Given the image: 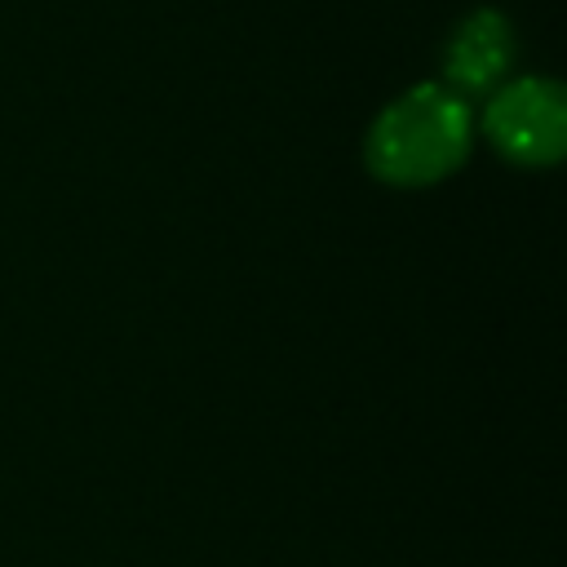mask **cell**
I'll use <instances>...</instances> for the list:
<instances>
[{
	"instance_id": "obj_2",
	"label": "cell",
	"mask_w": 567,
	"mask_h": 567,
	"mask_svg": "<svg viewBox=\"0 0 567 567\" xmlns=\"http://www.w3.org/2000/svg\"><path fill=\"white\" fill-rule=\"evenodd\" d=\"M487 142L514 164H554L567 137V106L549 80H509L483 106Z\"/></svg>"
},
{
	"instance_id": "obj_1",
	"label": "cell",
	"mask_w": 567,
	"mask_h": 567,
	"mask_svg": "<svg viewBox=\"0 0 567 567\" xmlns=\"http://www.w3.org/2000/svg\"><path fill=\"white\" fill-rule=\"evenodd\" d=\"M470 133L474 115L461 93L447 84H416L372 120L363 159L390 186H425L465 159Z\"/></svg>"
},
{
	"instance_id": "obj_3",
	"label": "cell",
	"mask_w": 567,
	"mask_h": 567,
	"mask_svg": "<svg viewBox=\"0 0 567 567\" xmlns=\"http://www.w3.org/2000/svg\"><path fill=\"white\" fill-rule=\"evenodd\" d=\"M514 62V27L496 9H478L456 22L447 49H443V84L461 97L487 93L505 80Z\"/></svg>"
}]
</instances>
